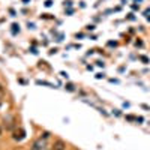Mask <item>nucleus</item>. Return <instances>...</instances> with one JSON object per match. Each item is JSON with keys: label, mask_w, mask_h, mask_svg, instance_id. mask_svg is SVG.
Returning a JSON list of instances; mask_svg holds the SVG:
<instances>
[{"label": "nucleus", "mask_w": 150, "mask_h": 150, "mask_svg": "<svg viewBox=\"0 0 150 150\" xmlns=\"http://www.w3.org/2000/svg\"><path fill=\"white\" fill-rule=\"evenodd\" d=\"M3 93H5V89H3V86L0 84V96H3Z\"/></svg>", "instance_id": "obj_4"}, {"label": "nucleus", "mask_w": 150, "mask_h": 150, "mask_svg": "<svg viewBox=\"0 0 150 150\" xmlns=\"http://www.w3.org/2000/svg\"><path fill=\"white\" fill-rule=\"evenodd\" d=\"M65 149H66V144L62 141V140H57V141L54 143V146H53L51 150H65Z\"/></svg>", "instance_id": "obj_2"}, {"label": "nucleus", "mask_w": 150, "mask_h": 150, "mask_svg": "<svg viewBox=\"0 0 150 150\" xmlns=\"http://www.w3.org/2000/svg\"><path fill=\"white\" fill-rule=\"evenodd\" d=\"M48 138L50 132H44L42 137H39L32 146V150H48Z\"/></svg>", "instance_id": "obj_1"}, {"label": "nucleus", "mask_w": 150, "mask_h": 150, "mask_svg": "<svg viewBox=\"0 0 150 150\" xmlns=\"http://www.w3.org/2000/svg\"><path fill=\"white\" fill-rule=\"evenodd\" d=\"M0 137H2V126H0Z\"/></svg>", "instance_id": "obj_5"}, {"label": "nucleus", "mask_w": 150, "mask_h": 150, "mask_svg": "<svg viewBox=\"0 0 150 150\" xmlns=\"http://www.w3.org/2000/svg\"><path fill=\"white\" fill-rule=\"evenodd\" d=\"M24 134H26V132H24L23 129H20V131H15L14 138H15V140H23V138H24Z\"/></svg>", "instance_id": "obj_3"}]
</instances>
